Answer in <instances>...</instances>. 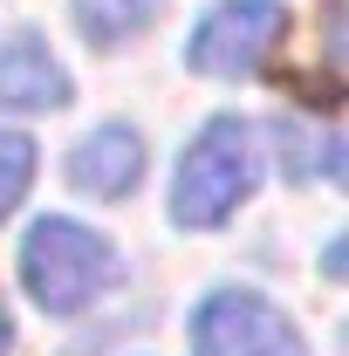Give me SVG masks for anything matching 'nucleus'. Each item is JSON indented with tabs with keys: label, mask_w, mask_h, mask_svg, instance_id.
<instances>
[{
	"label": "nucleus",
	"mask_w": 349,
	"mask_h": 356,
	"mask_svg": "<svg viewBox=\"0 0 349 356\" xmlns=\"http://www.w3.org/2000/svg\"><path fill=\"white\" fill-rule=\"evenodd\" d=\"M21 288H28V302L42 315H83L89 302H103L110 288H117V247L83 220H62V213H48L21 233Z\"/></svg>",
	"instance_id": "obj_1"
},
{
	"label": "nucleus",
	"mask_w": 349,
	"mask_h": 356,
	"mask_svg": "<svg viewBox=\"0 0 349 356\" xmlns=\"http://www.w3.org/2000/svg\"><path fill=\"white\" fill-rule=\"evenodd\" d=\"M261 185V151H254V124L247 117H206V131L178 151L172 178V220L185 233L226 226Z\"/></svg>",
	"instance_id": "obj_2"
},
{
	"label": "nucleus",
	"mask_w": 349,
	"mask_h": 356,
	"mask_svg": "<svg viewBox=\"0 0 349 356\" xmlns=\"http://www.w3.org/2000/svg\"><path fill=\"white\" fill-rule=\"evenodd\" d=\"M288 14L274 0H219L199 14V28L185 35V69L213 76V83H247L261 76V62L281 48Z\"/></svg>",
	"instance_id": "obj_3"
},
{
	"label": "nucleus",
	"mask_w": 349,
	"mask_h": 356,
	"mask_svg": "<svg viewBox=\"0 0 349 356\" xmlns=\"http://www.w3.org/2000/svg\"><path fill=\"white\" fill-rule=\"evenodd\" d=\"M185 336H192V356H308L302 329L254 288H213L192 309Z\"/></svg>",
	"instance_id": "obj_4"
},
{
	"label": "nucleus",
	"mask_w": 349,
	"mask_h": 356,
	"mask_svg": "<svg viewBox=\"0 0 349 356\" xmlns=\"http://www.w3.org/2000/svg\"><path fill=\"white\" fill-rule=\"evenodd\" d=\"M69 103H76V83L42 42V28H14L0 42V110L42 117V110H69Z\"/></svg>",
	"instance_id": "obj_5"
},
{
	"label": "nucleus",
	"mask_w": 349,
	"mask_h": 356,
	"mask_svg": "<svg viewBox=\"0 0 349 356\" xmlns=\"http://www.w3.org/2000/svg\"><path fill=\"white\" fill-rule=\"evenodd\" d=\"M137 178H144V137L131 124H96L69 151V185L83 199H131Z\"/></svg>",
	"instance_id": "obj_6"
},
{
	"label": "nucleus",
	"mask_w": 349,
	"mask_h": 356,
	"mask_svg": "<svg viewBox=\"0 0 349 356\" xmlns=\"http://www.w3.org/2000/svg\"><path fill=\"white\" fill-rule=\"evenodd\" d=\"M281 165H288V178H302V185L336 178L343 172V131L322 124V117H288L281 124Z\"/></svg>",
	"instance_id": "obj_7"
},
{
	"label": "nucleus",
	"mask_w": 349,
	"mask_h": 356,
	"mask_svg": "<svg viewBox=\"0 0 349 356\" xmlns=\"http://www.w3.org/2000/svg\"><path fill=\"white\" fill-rule=\"evenodd\" d=\"M165 14V0H76V28L89 48H124Z\"/></svg>",
	"instance_id": "obj_8"
},
{
	"label": "nucleus",
	"mask_w": 349,
	"mask_h": 356,
	"mask_svg": "<svg viewBox=\"0 0 349 356\" xmlns=\"http://www.w3.org/2000/svg\"><path fill=\"white\" fill-rule=\"evenodd\" d=\"M35 165H42V151H35V137L28 131H0V220L28 199V185H35Z\"/></svg>",
	"instance_id": "obj_9"
},
{
	"label": "nucleus",
	"mask_w": 349,
	"mask_h": 356,
	"mask_svg": "<svg viewBox=\"0 0 349 356\" xmlns=\"http://www.w3.org/2000/svg\"><path fill=\"white\" fill-rule=\"evenodd\" d=\"M14 350V322H7V309H0V356Z\"/></svg>",
	"instance_id": "obj_10"
}]
</instances>
